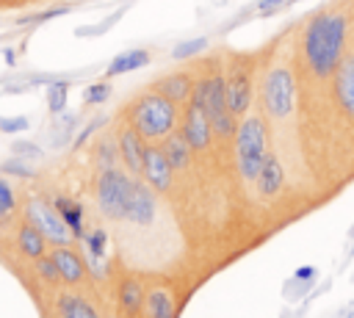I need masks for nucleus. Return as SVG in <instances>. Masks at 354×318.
Segmentation results:
<instances>
[{"instance_id": "f257e3e1", "label": "nucleus", "mask_w": 354, "mask_h": 318, "mask_svg": "<svg viewBox=\"0 0 354 318\" xmlns=\"http://www.w3.org/2000/svg\"><path fill=\"white\" fill-rule=\"evenodd\" d=\"M94 202L97 207L116 221H130V224H152L158 199L149 185L136 180L127 169L111 166L100 169L94 177Z\"/></svg>"}, {"instance_id": "f03ea898", "label": "nucleus", "mask_w": 354, "mask_h": 318, "mask_svg": "<svg viewBox=\"0 0 354 318\" xmlns=\"http://www.w3.org/2000/svg\"><path fill=\"white\" fill-rule=\"evenodd\" d=\"M348 39V17L343 11H321L315 14L301 33V58L313 77H332L346 55Z\"/></svg>"}, {"instance_id": "7ed1b4c3", "label": "nucleus", "mask_w": 354, "mask_h": 318, "mask_svg": "<svg viewBox=\"0 0 354 318\" xmlns=\"http://www.w3.org/2000/svg\"><path fill=\"white\" fill-rule=\"evenodd\" d=\"M127 124L136 127L147 141H163L169 133L177 130L180 124V111L171 100H166L163 94L144 91L138 94L130 108H127Z\"/></svg>"}, {"instance_id": "20e7f679", "label": "nucleus", "mask_w": 354, "mask_h": 318, "mask_svg": "<svg viewBox=\"0 0 354 318\" xmlns=\"http://www.w3.org/2000/svg\"><path fill=\"white\" fill-rule=\"evenodd\" d=\"M232 152H235V169L246 183H254L268 149V124L257 113H246L238 122V130L232 135Z\"/></svg>"}, {"instance_id": "39448f33", "label": "nucleus", "mask_w": 354, "mask_h": 318, "mask_svg": "<svg viewBox=\"0 0 354 318\" xmlns=\"http://www.w3.org/2000/svg\"><path fill=\"white\" fill-rule=\"evenodd\" d=\"M191 102H196L205 116L210 119V127L216 133V138H232L238 130V116L227 108V94H224V72H213L196 80L194 86V97Z\"/></svg>"}, {"instance_id": "423d86ee", "label": "nucleus", "mask_w": 354, "mask_h": 318, "mask_svg": "<svg viewBox=\"0 0 354 318\" xmlns=\"http://www.w3.org/2000/svg\"><path fill=\"white\" fill-rule=\"evenodd\" d=\"M296 100H299V88H296V75L290 66H271L260 83V102H263V111L282 122V119H290L293 111H296Z\"/></svg>"}, {"instance_id": "0eeeda50", "label": "nucleus", "mask_w": 354, "mask_h": 318, "mask_svg": "<svg viewBox=\"0 0 354 318\" xmlns=\"http://www.w3.org/2000/svg\"><path fill=\"white\" fill-rule=\"evenodd\" d=\"M25 218L28 224H33L53 246H69L75 232L69 230V224L64 221V216L58 213V207L41 196H30L25 205Z\"/></svg>"}, {"instance_id": "6e6552de", "label": "nucleus", "mask_w": 354, "mask_h": 318, "mask_svg": "<svg viewBox=\"0 0 354 318\" xmlns=\"http://www.w3.org/2000/svg\"><path fill=\"white\" fill-rule=\"evenodd\" d=\"M224 94H227V108L241 119L249 113L252 105V69L243 61H235L230 66V72H224Z\"/></svg>"}, {"instance_id": "1a4fd4ad", "label": "nucleus", "mask_w": 354, "mask_h": 318, "mask_svg": "<svg viewBox=\"0 0 354 318\" xmlns=\"http://www.w3.org/2000/svg\"><path fill=\"white\" fill-rule=\"evenodd\" d=\"M141 177H144V183H147L155 194L171 191V185H174V166L169 163V158H166V152H163L160 147H155V144L149 147V144H147Z\"/></svg>"}, {"instance_id": "9d476101", "label": "nucleus", "mask_w": 354, "mask_h": 318, "mask_svg": "<svg viewBox=\"0 0 354 318\" xmlns=\"http://www.w3.org/2000/svg\"><path fill=\"white\" fill-rule=\"evenodd\" d=\"M116 147H119V160H122V166H124L130 174L141 177V171H144V155H147V138H144L136 127L124 124V127H119V133H116Z\"/></svg>"}, {"instance_id": "9b49d317", "label": "nucleus", "mask_w": 354, "mask_h": 318, "mask_svg": "<svg viewBox=\"0 0 354 318\" xmlns=\"http://www.w3.org/2000/svg\"><path fill=\"white\" fill-rule=\"evenodd\" d=\"M180 133L194 147V152H205L210 147L213 135H216L213 127H210V119L205 116V111L196 102H188V108L183 113V122H180Z\"/></svg>"}, {"instance_id": "f8f14e48", "label": "nucleus", "mask_w": 354, "mask_h": 318, "mask_svg": "<svg viewBox=\"0 0 354 318\" xmlns=\"http://www.w3.org/2000/svg\"><path fill=\"white\" fill-rule=\"evenodd\" d=\"M332 77H335V100H337L340 111L354 122V53L343 55V61Z\"/></svg>"}, {"instance_id": "ddd939ff", "label": "nucleus", "mask_w": 354, "mask_h": 318, "mask_svg": "<svg viewBox=\"0 0 354 318\" xmlns=\"http://www.w3.org/2000/svg\"><path fill=\"white\" fill-rule=\"evenodd\" d=\"M254 188H257V194L263 199H274V196L282 194V188H285V166L274 152L266 155L263 169H260L257 180H254Z\"/></svg>"}, {"instance_id": "4468645a", "label": "nucleus", "mask_w": 354, "mask_h": 318, "mask_svg": "<svg viewBox=\"0 0 354 318\" xmlns=\"http://www.w3.org/2000/svg\"><path fill=\"white\" fill-rule=\"evenodd\" d=\"M194 86H196V80H194L188 72H169V75L158 77L152 88H155L158 94H163L166 100H171L174 105H183V102H191Z\"/></svg>"}, {"instance_id": "2eb2a0df", "label": "nucleus", "mask_w": 354, "mask_h": 318, "mask_svg": "<svg viewBox=\"0 0 354 318\" xmlns=\"http://www.w3.org/2000/svg\"><path fill=\"white\" fill-rule=\"evenodd\" d=\"M53 260L58 265V274H61V282H66L69 288H77L83 279H86V260L69 249V246H55L53 249Z\"/></svg>"}, {"instance_id": "dca6fc26", "label": "nucleus", "mask_w": 354, "mask_h": 318, "mask_svg": "<svg viewBox=\"0 0 354 318\" xmlns=\"http://www.w3.org/2000/svg\"><path fill=\"white\" fill-rule=\"evenodd\" d=\"M147 318H177V299L169 285H155L144 299Z\"/></svg>"}, {"instance_id": "f3484780", "label": "nucleus", "mask_w": 354, "mask_h": 318, "mask_svg": "<svg viewBox=\"0 0 354 318\" xmlns=\"http://www.w3.org/2000/svg\"><path fill=\"white\" fill-rule=\"evenodd\" d=\"M160 149L166 152V158H169V163L174 166V171H185V169L191 166V158H194V147L185 141V135H183L180 130L169 133V135L163 138Z\"/></svg>"}, {"instance_id": "a211bd4d", "label": "nucleus", "mask_w": 354, "mask_h": 318, "mask_svg": "<svg viewBox=\"0 0 354 318\" xmlns=\"http://www.w3.org/2000/svg\"><path fill=\"white\" fill-rule=\"evenodd\" d=\"M144 299H147V293H144V285L138 279L130 277V279L119 282V310L127 318H136L144 310Z\"/></svg>"}, {"instance_id": "6ab92c4d", "label": "nucleus", "mask_w": 354, "mask_h": 318, "mask_svg": "<svg viewBox=\"0 0 354 318\" xmlns=\"http://www.w3.org/2000/svg\"><path fill=\"white\" fill-rule=\"evenodd\" d=\"M149 64V53L147 50H124L119 55L111 58V64L105 66V77H119V75H127V72H136L141 66Z\"/></svg>"}, {"instance_id": "aec40b11", "label": "nucleus", "mask_w": 354, "mask_h": 318, "mask_svg": "<svg viewBox=\"0 0 354 318\" xmlns=\"http://www.w3.org/2000/svg\"><path fill=\"white\" fill-rule=\"evenodd\" d=\"M47 243H50V241H47L33 224H22L19 232H17V246H19V252H22L25 257H30V260L41 257V254L47 252Z\"/></svg>"}, {"instance_id": "412c9836", "label": "nucleus", "mask_w": 354, "mask_h": 318, "mask_svg": "<svg viewBox=\"0 0 354 318\" xmlns=\"http://www.w3.org/2000/svg\"><path fill=\"white\" fill-rule=\"evenodd\" d=\"M53 205L58 207V213L64 216V221L69 224V230L75 232V238H83V207L75 199H69V196H55Z\"/></svg>"}, {"instance_id": "4be33fe9", "label": "nucleus", "mask_w": 354, "mask_h": 318, "mask_svg": "<svg viewBox=\"0 0 354 318\" xmlns=\"http://www.w3.org/2000/svg\"><path fill=\"white\" fill-rule=\"evenodd\" d=\"M58 318H100V315L94 312V307H91L86 299L66 293V296H61V301H58Z\"/></svg>"}, {"instance_id": "5701e85b", "label": "nucleus", "mask_w": 354, "mask_h": 318, "mask_svg": "<svg viewBox=\"0 0 354 318\" xmlns=\"http://www.w3.org/2000/svg\"><path fill=\"white\" fill-rule=\"evenodd\" d=\"M66 100H69V83L66 80H53L47 86V108L53 116L66 111Z\"/></svg>"}, {"instance_id": "b1692460", "label": "nucleus", "mask_w": 354, "mask_h": 318, "mask_svg": "<svg viewBox=\"0 0 354 318\" xmlns=\"http://www.w3.org/2000/svg\"><path fill=\"white\" fill-rule=\"evenodd\" d=\"M58 116H61V119H55L53 133H50V147H53V149L64 147V144L72 138V127L77 124V116H72V113H58Z\"/></svg>"}, {"instance_id": "393cba45", "label": "nucleus", "mask_w": 354, "mask_h": 318, "mask_svg": "<svg viewBox=\"0 0 354 318\" xmlns=\"http://www.w3.org/2000/svg\"><path fill=\"white\" fill-rule=\"evenodd\" d=\"M94 160H97V169H111V166H119V147H116V138H102L94 149Z\"/></svg>"}, {"instance_id": "a878e982", "label": "nucleus", "mask_w": 354, "mask_h": 318, "mask_svg": "<svg viewBox=\"0 0 354 318\" xmlns=\"http://www.w3.org/2000/svg\"><path fill=\"white\" fill-rule=\"evenodd\" d=\"M205 50H207V39H205V36H196V39L180 41V44L171 50V58H174V61H185V58H194V55H199V53H205Z\"/></svg>"}, {"instance_id": "bb28decb", "label": "nucleus", "mask_w": 354, "mask_h": 318, "mask_svg": "<svg viewBox=\"0 0 354 318\" xmlns=\"http://www.w3.org/2000/svg\"><path fill=\"white\" fill-rule=\"evenodd\" d=\"M108 97H111V83H108V77H105V80H97V83H88L86 91H83V102H86V105H102Z\"/></svg>"}, {"instance_id": "cd10ccee", "label": "nucleus", "mask_w": 354, "mask_h": 318, "mask_svg": "<svg viewBox=\"0 0 354 318\" xmlns=\"http://www.w3.org/2000/svg\"><path fill=\"white\" fill-rule=\"evenodd\" d=\"M36 271H39V277H41L44 282H50V285H55V282L61 279L53 254H41V257H36Z\"/></svg>"}, {"instance_id": "c85d7f7f", "label": "nucleus", "mask_w": 354, "mask_h": 318, "mask_svg": "<svg viewBox=\"0 0 354 318\" xmlns=\"http://www.w3.org/2000/svg\"><path fill=\"white\" fill-rule=\"evenodd\" d=\"M313 285H315V282H304V279L290 277V279L285 282V288H282V296H285L288 301H296L299 296H307V293L313 290Z\"/></svg>"}, {"instance_id": "c756f323", "label": "nucleus", "mask_w": 354, "mask_h": 318, "mask_svg": "<svg viewBox=\"0 0 354 318\" xmlns=\"http://www.w3.org/2000/svg\"><path fill=\"white\" fill-rule=\"evenodd\" d=\"M86 246H88V252L97 257V260H102L105 257V246H108V238H105V232L102 230H91L86 238Z\"/></svg>"}, {"instance_id": "7c9ffc66", "label": "nucleus", "mask_w": 354, "mask_h": 318, "mask_svg": "<svg viewBox=\"0 0 354 318\" xmlns=\"http://www.w3.org/2000/svg\"><path fill=\"white\" fill-rule=\"evenodd\" d=\"M3 171H8V174H14V177H33V166H30V160H25V158H11V160H6L3 163Z\"/></svg>"}, {"instance_id": "2f4dec72", "label": "nucleus", "mask_w": 354, "mask_h": 318, "mask_svg": "<svg viewBox=\"0 0 354 318\" xmlns=\"http://www.w3.org/2000/svg\"><path fill=\"white\" fill-rule=\"evenodd\" d=\"M28 127H30V119L28 116H3L0 119V133H8V135L25 133Z\"/></svg>"}, {"instance_id": "473e14b6", "label": "nucleus", "mask_w": 354, "mask_h": 318, "mask_svg": "<svg viewBox=\"0 0 354 318\" xmlns=\"http://www.w3.org/2000/svg\"><path fill=\"white\" fill-rule=\"evenodd\" d=\"M11 152L17 158H25V160H39L41 158V147L39 144H28V141H14L11 144Z\"/></svg>"}, {"instance_id": "72a5a7b5", "label": "nucleus", "mask_w": 354, "mask_h": 318, "mask_svg": "<svg viewBox=\"0 0 354 318\" xmlns=\"http://www.w3.org/2000/svg\"><path fill=\"white\" fill-rule=\"evenodd\" d=\"M11 210H14V191H11V185L0 177V221H3L6 216H11Z\"/></svg>"}, {"instance_id": "f704fd0d", "label": "nucleus", "mask_w": 354, "mask_h": 318, "mask_svg": "<svg viewBox=\"0 0 354 318\" xmlns=\"http://www.w3.org/2000/svg\"><path fill=\"white\" fill-rule=\"evenodd\" d=\"M64 14H69V6L47 8V11H41V14H30V17H22L19 22H47V19H53V17H64Z\"/></svg>"}, {"instance_id": "c9c22d12", "label": "nucleus", "mask_w": 354, "mask_h": 318, "mask_svg": "<svg viewBox=\"0 0 354 318\" xmlns=\"http://www.w3.org/2000/svg\"><path fill=\"white\" fill-rule=\"evenodd\" d=\"M100 124H102V116L91 119V122H88V124H86V127H83V130H80V133L75 135V147H83V144H86V141L91 138V133H94V130H97Z\"/></svg>"}, {"instance_id": "e433bc0d", "label": "nucleus", "mask_w": 354, "mask_h": 318, "mask_svg": "<svg viewBox=\"0 0 354 318\" xmlns=\"http://www.w3.org/2000/svg\"><path fill=\"white\" fill-rule=\"evenodd\" d=\"M290 0H257V14H263V17H268V14H274V11H279L282 6H288Z\"/></svg>"}, {"instance_id": "4c0bfd02", "label": "nucleus", "mask_w": 354, "mask_h": 318, "mask_svg": "<svg viewBox=\"0 0 354 318\" xmlns=\"http://www.w3.org/2000/svg\"><path fill=\"white\" fill-rule=\"evenodd\" d=\"M293 277L296 279H304V282H315L318 279V268L315 265H301V268L293 271Z\"/></svg>"}, {"instance_id": "58836bf2", "label": "nucleus", "mask_w": 354, "mask_h": 318, "mask_svg": "<svg viewBox=\"0 0 354 318\" xmlns=\"http://www.w3.org/2000/svg\"><path fill=\"white\" fill-rule=\"evenodd\" d=\"M6 64H8V66H14V64H17V53H14L11 47L6 50Z\"/></svg>"}]
</instances>
